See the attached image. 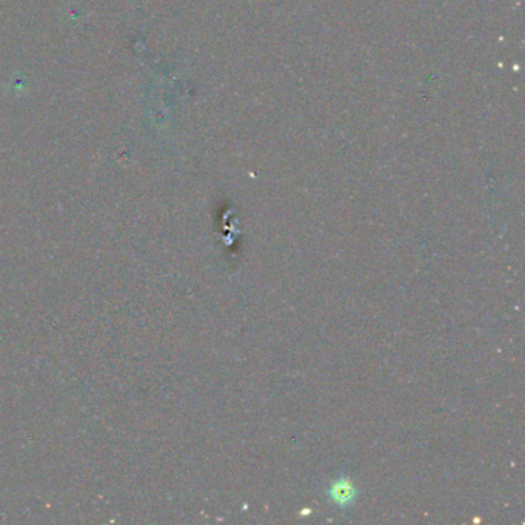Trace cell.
I'll return each mask as SVG.
<instances>
[{"label":"cell","mask_w":525,"mask_h":525,"mask_svg":"<svg viewBox=\"0 0 525 525\" xmlns=\"http://www.w3.org/2000/svg\"><path fill=\"white\" fill-rule=\"evenodd\" d=\"M329 496L336 505L347 507L354 501L356 490L348 479H338V481H334L331 484L329 490Z\"/></svg>","instance_id":"6da1fadb"}]
</instances>
